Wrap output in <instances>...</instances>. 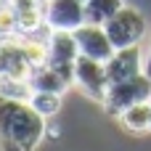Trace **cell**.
Instances as JSON below:
<instances>
[{
    "label": "cell",
    "mask_w": 151,
    "mask_h": 151,
    "mask_svg": "<svg viewBox=\"0 0 151 151\" xmlns=\"http://www.w3.org/2000/svg\"><path fill=\"white\" fill-rule=\"evenodd\" d=\"M29 104H32V109H35L37 114H42V117L48 119V117H53V114L58 111L61 96H58V93H45V90H32Z\"/></svg>",
    "instance_id": "4fadbf2b"
},
{
    "label": "cell",
    "mask_w": 151,
    "mask_h": 151,
    "mask_svg": "<svg viewBox=\"0 0 151 151\" xmlns=\"http://www.w3.org/2000/svg\"><path fill=\"white\" fill-rule=\"evenodd\" d=\"M13 32H19V16L13 11V5L8 0L0 3V37H11Z\"/></svg>",
    "instance_id": "9a60e30c"
},
{
    "label": "cell",
    "mask_w": 151,
    "mask_h": 151,
    "mask_svg": "<svg viewBox=\"0 0 151 151\" xmlns=\"http://www.w3.org/2000/svg\"><path fill=\"white\" fill-rule=\"evenodd\" d=\"M143 72L151 77V50H149V56H146V64H143Z\"/></svg>",
    "instance_id": "2e32d148"
},
{
    "label": "cell",
    "mask_w": 151,
    "mask_h": 151,
    "mask_svg": "<svg viewBox=\"0 0 151 151\" xmlns=\"http://www.w3.org/2000/svg\"><path fill=\"white\" fill-rule=\"evenodd\" d=\"M77 58H80V48H77L74 32L50 29V35H48V64L74 82V64H77Z\"/></svg>",
    "instance_id": "5b68a950"
},
{
    "label": "cell",
    "mask_w": 151,
    "mask_h": 151,
    "mask_svg": "<svg viewBox=\"0 0 151 151\" xmlns=\"http://www.w3.org/2000/svg\"><path fill=\"white\" fill-rule=\"evenodd\" d=\"M119 122L127 130H133V133H146V130H151V101H141V104L125 109L119 114Z\"/></svg>",
    "instance_id": "8fae6325"
},
{
    "label": "cell",
    "mask_w": 151,
    "mask_h": 151,
    "mask_svg": "<svg viewBox=\"0 0 151 151\" xmlns=\"http://www.w3.org/2000/svg\"><path fill=\"white\" fill-rule=\"evenodd\" d=\"M82 3H85V0H82Z\"/></svg>",
    "instance_id": "ac0fdd59"
},
{
    "label": "cell",
    "mask_w": 151,
    "mask_h": 151,
    "mask_svg": "<svg viewBox=\"0 0 151 151\" xmlns=\"http://www.w3.org/2000/svg\"><path fill=\"white\" fill-rule=\"evenodd\" d=\"M45 135V117L32 109L29 101L0 96V149L35 151Z\"/></svg>",
    "instance_id": "6da1fadb"
},
{
    "label": "cell",
    "mask_w": 151,
    "mask_h": 151,
    "mask_svg": "<svg viewBox=\"0 0 151 151\" xmlns=\"http://www.w3.org/2000/svg\"><path fill=\"white\" fill-rule=\"evenodd\" d=\"M0 40H3V37H0Z\"/></svg>",
    "instance_id": "e0dca14e"
},
{
    "label": "cell",
    "mask_w": 151,
    "mask_h": 151,
    "mask_svg": "<svg viewBox=\"0 0 151 151\" xmlns=\"http://www.w3.org/2000/svg\"><path fill=\"white\" fill-rule=\"evenodd\" d=\"M74 82H77V88H80L85 96H90L93 101H104V98H106V90H109V77H106L104 61L80 56L77 64H74Z\"/></svg>",
    "instance_id": "8992f818"
},
{
    "label": "cell",
    "mask_w": 151,
    "mask_h": 151,
    "mask_svg": "<svg viewBox=\"0 0 151 151\" xmlns=\"http://www.w3.org/2000/svg\"><path fill=\"white\" fill-rule=\"evenodd\" d=\"M111 45L119 50V48H133L141 42V37L146 35V21L141 16V11L130 8V5H122L106 24H104Z\"/></svg>",
    "instance_id": "3957f363"
},
{
    "label": "cell",
    "mask_w": 151,
    "mask_h": 151,
    "mask_svg": "<svg viewBox=\"0 0 151 151\" xmlns=\"http://www.w3.org/2000/svg\"><path fill=\"white\" fill-rule=\"evenodd\" d=\"M29 85H32V90H45V93H58L61 96L72 85V80L66 74H61L58 69H53L50 64H42V66H35L32 69Z\"/></svg>",
    "instance_id": "30bf717a"
},
{
    "label": "cell",
    "mask_w": 151,
    "mask_h": 151,
    "mask_svg": "<svg viewBox=\"0 0 151 151\" xmlns=\"http://www.w3.org/2000/svg\"><path fill=\"white\" fill-rule=\"evenodd\" d=\"M149 98H151V77L146 72H141V74L133 77V80L109 85L106 98H104L101 104H104V109H106L109 114L119 117L125 109H130V106H135V104H141V101H149Z\"/></svg>",
    "instance_id": "7a4b0ae2"
},
{
    "label": "cell",
    "mask_w": 151,
    "mask_h": 151,
    "mask_svg": "<svg viewBox=\"0 0 151 151\" xmlns=\"http://www.w3.org/2000/svg\"><path fill=\"white\" fill-rule=\"evenodd\" d=\"M74 40H77V48H80V56H88V58H96V61H109L114 56V45L106 35L104 27L98 24H82L74 29Z\"/></svg>",
    "instance_id": "ba28073f"
},
{
    "label": "cell",
    "mask_w": 151,
    "mask_h": 151,
    "mask_svg": "<svg viewBox=\"0 0 151 151\" xmlns=\"http://www.w3.org/2000/svg\"><path fill=\"white\" fill-rule=\"evenodd\" d=\"M21 42H24V53H27L32 69L48 64V40H32V37H24Z\"/></svg>",
    "instance_id": "5bb4252c"
},
{
    "label": "cell",
    "mask_w": 151,
    "mask_h": 151,
    "mask_svg": "<svg viewBox=\"0 0 151 151\" xmlns=\"http://www.w3.org/2000/svg\"><path fill=\"white\" fill-rule=\"evenodd\" d=\"M119 8H122V0H85V24L104 27Z\"/></svg>",
    "instance_id": "7c38bea8"
},
{
    "label": "cell",
    "mask_w": 151,
    "mask_h": 151,
    "mask_svg": "<svg viewBox=\"0 0 151 151\" xmlns=\"http://www.w3.org/2000/svg\"><path fill=\"white\" fill-rule=\"evenodd\" d=\"M32 64L24 53V42L19 37L0 40V85L3 82H29Z\"/></svg>",
    "instance_id": "277c9868"
},
{
    "label": "cell",
    "mask_w": 151,
    "mask_h": 151,
    "mask_svg": "<svg viewBox=\"0 0 151 151\" xmlns=\"http://www.w3.org/2000/svg\"><path fill=\"white\" fill-rule=\"evenodd\" d=\"M42 16L50 29L74 32L85 24V3L82 0H42Z\"/></svg>",
    "instance_id": "52a82bcc"
},
{
    "label": "cell",
    "mask_w": 151,
    "mask_h": 151,
    "mask_svg": "<svg viewBox=\"0 0 151 151\" xmlns=\"http://www.w3.org/2000/svg\"><path fill=\"white\" fill-rule=\"evenodd\" d=\"M104 66H106L109 85L133 80V77H138V74L143 72V66H141V48H138V45H133V48H119V50H114V56H111Z\"/></svg>",
    "instance_id": "9c48e42d"
}]
</instances>
